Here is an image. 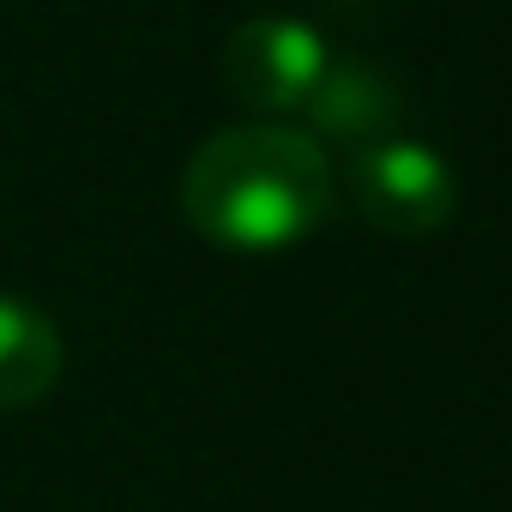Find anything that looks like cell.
<instances>
[{
	"instance_id": "1",
	"label": "cell",
	"mask_w": 512,
	"mask_h": 512,
	"mask_svg": "<svg viewBox=\"0 0 512 512\" xmlns=\"http://www.w3.org/2000/svg\"><path fill=\"white\" fill-rule=\"evenodd\" d=\"M187 223L229 253H284L332 211V163L314 133L253 121L211 133L181 175Z\"/></svg>"
},
{
	"instance_id": "2",
	"label": "cell",
	"mask_w": 512,
	"mask_h": 512,
	"mask_svg": "<svg viewBox=\"0 0 512 512\" xmlns=\"http://www.w3.org/2000/svg\"><path fill=\"white\" fill-rule=\"evenodd\" d=\"M326 61L332 55H326L314 25H302V19H247V25L229 31V43L217 55V73H223L235 103L260 109V115H290V109H308Z\"/></svg>"
},
{
	"instance_id": "3",
	"label": "cell",
	"mask_w": 512,
	"mask_h": 512,
	"mask_svg": "<svg viewBox=\"0 0 512 512\" xmlns=\"http://www.w3.org/2000/svg\"><path fill=\"white\" fill-rule=\"evenodd\" d=\"M350 187H356L362 217L386 235H434L458 205V181H452L446 157L416 139H398V133L356 151Z\"/></svg>"
},
{
	"instance_id": "4",
	"label": "cell",
	"mask_w": 512,
	"mask_h": 512,
	"mask_svg": "<svg viewBox=\"0 0 512 512\" xmlns=\"http://www.w3.org/2000/svg\"><path fill=\"white\" fill-rule=\"evenodd\" d=\"M61 332L43 308L0 296V410H31L61 380Z\"/></svg>"
},
{
	"instance_id": "5",
	"label": "cell",
	"mask_w": 512,
	"mask_h": 512,
	"mask_svg": "<svg viewBox=\"0 0 512 512\" xmlns=\"http://www.w3.org/2000/svg\"><path fill=\"white\" fill-rule=\"evenodd\" d=\"M308 115L320 133L332 139H350V145H374V139H392V121H398V91L386 85V73L362 67V61H326L314 97H308Z\"/></svg>"
}]
</instances>
